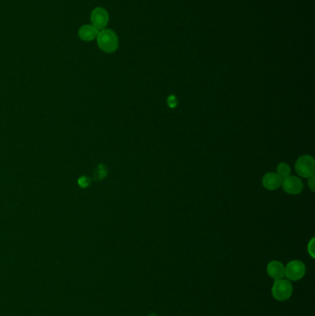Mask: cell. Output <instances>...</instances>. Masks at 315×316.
I'll use <instances>...</instances> for the list:
<instances>
[{"mask_svg": "<svg viewBox=\"0 0 315 316\" xmlns=\"http://www.w3.org/2000/svg\"><path fill=\"white\" fill-rule=\"evenodd\" d=\"M96 39L98 47L105 52L113 53L119 48V39L112 30H102Z\"/></svg>", "mask_w": 315, "mask_h": 316, "instance_id": "1", "label": "cell"}, {"mask_svg": "<svg viewBox=\"0 0 315 316\" xmlns=\"http://www.w3.org/2000/svg\"><path fill=\"white\" fill-rule=\"evenodd\" d=\"M293 294V286L291 281L286 278L275 280L273 284L272 295L277 301L284 302L291 297Z\"/></svg>", "mask_w": 315, "mask_h": 316, "instance_id": "2", "label": "cell"}, {"mask_svg": "<svg viewBox=\"0 0 315 316\" xmlns=\"http://www.w3.org/2000/svg\"><path fill=\"white\" fill-rule=\"evenodd\" d=\"M295 170L300 177L304 178H309L314 176V158L310 155H301L297 159Z\"/></svg>", "mask_w": 315, "mask_h": 316, "instance_id": "3", "label": "cell"}, {"mask_svg": "<svg viewBox=\"0 0 315 316\" xmlns=\"http://www.w3.org/2000/svg\"><path fill=\"white\" fill-rule=\"evenodd\" d=\"M305 273V264L299 260H293L285 266V278L289 281L301 280Z\"/></svg>", "mask_w": 315, "mask_h": 316, "instance_id": "4", "label": "cell"}, {"mask_svg": "<svg viewBox=\"0 0 315 316\" xmlns=\"http://www.w3.org/2000/svg\"><path fill=\"white\" fill-rule=\"evenodd\" d=\"M281 186L286 193L291 195L300 194L303 190V183L301 182V178L291 175L282 179Z\"/></svg>", "mask_w": 315, "mask_h": 316, "instance_id": "5", "label": "cell"}, {"mask_svg": "<svg viewBox=\"0 0 315 316\" xmlns=\"http://www.w3.org/2000/svg\"><path fill=\"white\" fill-rule=\"evenodd\" d=\"M90 18H91L93 26H95L97 30L105 29L109 20V16H108L107 11L101 7H97L93 10Z\"/></svg>", "mask_w": 315, "mask_h": 316, "instance_id": "6", "label": "cell"}, {"mask_svg": "<svg viewBox=\"0 0 315 316\" xmlns=\"http://www.w3.org/2000/svg\"><path fill=\"white\" fill-rule=\"evenodd\" d=\"M267 273L274 280L285 278V265L278 261H272L268 263Z\"/></svg>", "mask_w": 315, "mask_h": 316, "instance_id": "7", "label": "cell"}, {"mask_svg": "<svg viewBox=\"0 0 315 316\" xmlns=\"http://www.w3.org/2000/svg\"><path fill=\"white\" fill-rule=\"evenodd\" d=\"M263 187L269 191H275L281 186L282 178L277 173L268 172L263 177Z\"/></svg>", "mask_w": 315, "mask_h": 316, "instance_id": "8", "label": "cell"}, {"mask_svg": "<svg viewBox=\"0 0 315 316\" xmlns=\"http://www.w3.org/2000/svg\"><path fill=\"white\" fill-rule=\"evenodd\" d=\"M98 33H99L98 30L96 29L95 26L85 24V25L81 26V28L79 29L78 35L82 41L90 42V41H93L97 37Z\"/></svg>", "mask_w": 315, "mask_h": 316, "instance_id": "9", "label": "cell"}, {"mask_svg": "<svg viewBox=\"0 0 315 316\" xmlns=\"http://www.w3.org/2000/svg\"><path fill=\"white\" fill-rule=\"evenodd\" d=\"M276 173L279 177H281L282 179H284V178L289 177L291 175V168L288 164L281 162V163L277 165V172Z\"/></svg>", "mask_w": 315, "mask_h": 316, "instance_id": "10", "label": "cell"}, {"mask_svg": "<svg viewBox=\"0 0 315 316\" xmlns=\"http://www.w3.org/2000/svg\"><path fill=\"white\" fill-rule=\"evenodd\" d=\"M107 175V170L104 165H99L95 173V178L96 179H103Z\"/></svg>", "mask_w": 315, "mask_h": 316, "instance_id": "11", "label": "cell"}, {"mask_svg": "<svg viewBox=\"0 0 315 316\" xmlns=\"http://www.w3.org/2000/svg\"><path fill=\"white\" fill-rule=\"evenodd\" d=\"M167 105L170 107V108H176L177 107V104H178V100H177V97L174 95L168 96L167 100Z\"/></svg>", "mask_w": 315, "mask_h": 316, "instance_id": "12", "label": "cell"}, {"mask_svg": "<svg viewBox=\"0 0 315 316\" xmlns=\"http://www.w3.org/2000/svg\"><path fill=\"white\" fill-rule=\"evenodd\" d=\"M78 183H79V185H80L81 188H87L89 186V185H90L91 180H90V178H89V177H85V176H82V177L79 178Z\"/></svg>", "mask_w": 315, "mask_h": 316, "instance_id": "13", "label": "cell"}, {"mask_svg": "<svg viewBox=\"0 0 315 316\" xmlns=\"http://www.w3.org/2000/svg\"><path fill=\"white\" fill-rule=\"evenodd\" d=\"M308 253L311 258H314V238H312L308 243Z\"/></svg>", "mask_w": 315, "mask_h": 316, "instance_id": "14", "label": "cell"}, {"mask_svg": "<svg viewBox=\"0 0 315 316\" xmlns=\"http://www.w3.org/2000/svg\"><path fill=\"white\" fill-rule=\"evenodd\" d=\"M308 179H309V180H308V184H309V187H310V191H311V192H314L315 191L314 176H312V177H309Z\"/></svg>", "mask_w": 315, "mask_h": 316, "instance_id": "15", "label": "cell"}]
</instances>
